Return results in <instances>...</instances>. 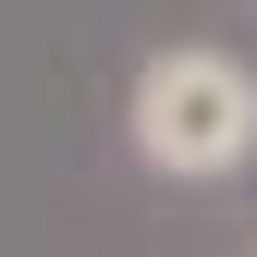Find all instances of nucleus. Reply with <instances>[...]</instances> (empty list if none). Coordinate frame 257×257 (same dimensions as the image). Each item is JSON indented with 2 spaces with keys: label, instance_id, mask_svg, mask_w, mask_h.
<instances>
[{
  "label": "nucleus",
  "instance_id": "1",
  "mask_svg": "<svg viewBox=\"0 0 257 257\" xmlns=\"http://www.w3.org/2000/svg\"><path fill=\"white\" fill-rule=\"evenodd\" d=\"M135 147L147 172H233V159L257 147V74L220 49H159L135 74Z\"/></svg>",
  "mask_w": 257,
  "mask_h": 257
}]
</instances>
